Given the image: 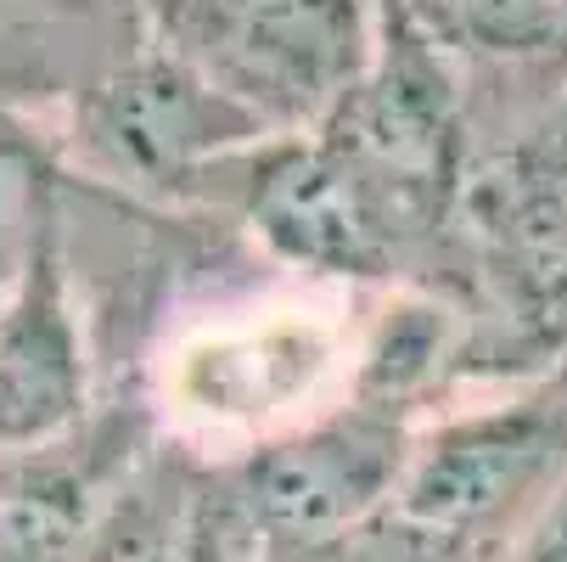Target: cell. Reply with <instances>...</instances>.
<instances>
[{
    "instance_id": "5",
    "label": "cell",
    "mask_w": 567,
    "mask_h": 562,
    "mask_svg": "<svg viewBox=\"0 0 567 562\" xmlns=\"http://www.w3.org/2000/svg\"><path fill=\"white\" fill-rule=\"evenodd\" d=\"M276 141L254 113L146 34L73 91L68 146L102 186L152 203H236L241 164Z\"/></svg>"
},
{
    "instance_id": "15",
    "label": "cell",
    "mask_w": 567,
    "mask_h": 562,
    "mask_svg": "<svg viewBox=\"0 0 567 562\" xmlns=\"http://www.w3.org/2000/svg\"><path fill=\"white\" fill-rule=\"evenodd\" d=\"M506 562H567V495L539 518V529H534Z\"/></svg>"
},
{
    "instance_id": "16",
    "label": "cell",
    "mask_w": 567,
    "mask_h": 562,
    "mask_svg": "<svg viewBox=\"0 0 567 562\" xmlns=\"http://www.w3.org/2000/svg\"><path fill=\"white\" fill-rule=\"evenodd\" d=\"M556 12V51H561V68H567V0H550Z\"/></svg>"
},
{
    "instance_id": "8",
    "label": "cell",
    "mask_w": 567,
    "mask_h": 562,
    "mask_svg": "<svg viewBox=\"0 0 567 562\" xmlns=\"http://www.w3.org/2000/svg\"><path fill=\"white\" fill-rule=\"evenodd\" d=\"M68 562H225L219 472L192 445L124 461Z\"/></svg>"
},
{
    "instance_id": "11",
    "label": "cell",
    "mask_w": 567,
    "mask_h": 562,
    "mask_svg": "<svg viewBox=\"0 0 567 562\" xmlns=\"http://www.w3.org/2000/svg\"><path fill=\"white\" fill-rule=\"evenodd\" d=\"M62 248V170L51 146L0 102V309Z\"/></svg>"
},
{
    "instance_id": "7",
    "label": "cell",
    "mask_w": 567,
    "mask_h": 562,
    "mask_svg": "<svg viewBox=\"0 0 567 562\" xmlns=\"http://www.w3.org/2000/svg\"><path fill=\"white\" fill-rule=\"evenodd\" d=\"M91 406L85 315L73 298L68 236L0 309V450L68 439Z\"/></svg>"
},
{
    "instance_id": "3",
    "label": "cell",
    "mask_w": 567,
    "mask_h": 562,
    "mask_svg": "<svg viewBox=\"0 0 567 562\" xmlns=\"http://www.w3.org/2000/svg\"><path fill=\"white\" fill-rule=\"evenodd\" d=\"M416 422L371 394L259 439L219 467L225 562H327V551L399 495Z\"/></svg>"
},
{
    "instance_id": "12",
    "label": "cell",
    "mask_w": 567,
    "mask_h": 562,
    "mask_svg": "<svg viewBox=\"0 0 567 562\" xmlns=\"http://www.w3.org/2000/svg\"><path fill=\"white\" fill-rule=\"evenodd\" d=\"M416 23L455 57L477 62H556L550 0H404Z\"/></svg>"
},
{
    "instance_id": "10",
    "label": "cell",
    "mask_w": 567,
    "mask_h": 562,
    "mask_svg": "<svg viewBox=\"0 0 567 562\" xmlns=\"http://www.w3.org/2000/svg\"><path fill=\"white\" fill-rule=\"evenodd\" d=\"M85 456H68V439L40 450H0V562H68L85 534L102 490Z\"/></svg>"
},
{
    "instance_id": "13",
    "label": "cell",
    "mask_w": 567,
    "mask_h": 562,
    "mask_svg": "<svg viewBox=\"0 0 567 562\" xmlns=\"http://www.w3.org/2000/svg\"><path fill=\"white\" fill-rule=\"evenodd\" d=\"M327 562H501V556H489L483 545H472V540H461V534H450V529H439L416 512H404L399 501H388L360 529H349L327 551Z\"/></svg>"
},
{
    "instance_id": "2",
    "label": "cell",
    "mask_w": 567,
    "mask_h": 562,
    "mask_svg": "<svg viewBox=\"0 0 567 562\" xmlns=\"http://www.w3.org/2000/svg\"><path fill=\"white\" fill-rule=\"evenodd\" d=\"M309 135L360 186L404 270L439 248L466 186V102L455 51H444L404 0L382 7L371 68Z\"/></svg>"
},
{
    "instance_id": "6",
    "label": "cell",
    "mask_w": 567,
    "mask_h": 562,
    "mask_svg": "<svg viewBox=\"0 0 567 562\" xmlns=\"http://www.w3.org/2000/svg\"><path fill=\"white\" fill-rule=\"evenodd\" d=\"M567 495V382L416 428L399 507L489 556H512Z\"/></svg>"
},
{
    "instance_id": "9",
    "label": "cell",
    "mask_w": 567,
    "mask_h": 562,
    "mask_svg": "<svg viewBox=\"0 0 567 562\" xmlns=\"http://www.w3.org/2000/svg\"><path fill=\"white\" fill-rule=\"evenodd\" d=\"M489 231L501 243V276L517 293L523 327H567V146L523 152L489 186Z\"/></svg>"
},
{
    "instance_id": "14",
    "label": "cell",
    "mask_w": 567,
    "mask_h": 562,
    "mask_svg": "<svg viewBox=\"0 0 567 562\" xmlns=\"http://www.w3.org/2000/svg\"><path fill=\"white\" fill-rule=\"evenodd\" d=\"M135 12L146 29V0H0V18L34 29H96L102 18Z\"/></svg>"
},
{
    "instance_id": "1",
    "label": "cell",
    "mask_w": 567,
    "mask_h": 562,
    "mask_svg": "<svg viewBox=\"0 0 567 562\" xmlns=\"http://www.w3.org/2000/svg\"><path fill=\"white\" fill-rule=\"evenodd\" d=\"M360 349L343 315L309 298L219 304L169 338L157 360V411L181 445L236 456L354 394Z\"/></svg>"
},
{
    "instance_id": "4",
    "label": "cell",
    "mask_w": 567,
    "mask_h": 562,
    "mask_svg": "<svg viewBox=\"0 0 567 562\" xmlns=\"http://www.w3.org/2000/svg\"><path fill=\"white\" fill-rule=\"evenodd\" d=\"M388 0H146V40L270 135H309L371 68Z\"/></svg>"
}]
</instances>
